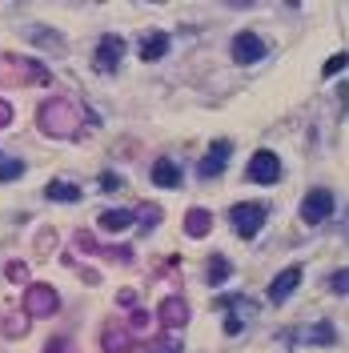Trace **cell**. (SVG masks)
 Wrapping results in <instances>:
<instances>
[{
    "mask_svg": "<svg viewBox=\"0 0 349 353\" xmlns=\"http://www.w3.org/2000/svg\"><path fill=\"white\" fill-rule=\"evenodd\" d=\"M56 309H61V293H56L52 285L36 281V285L24 289V313H28V317H52Z\"/></svg>",
    "mask_w": 349,
    "mask_h": 353,
    "instance_id": "277c9868",
    "label": "cell"
},
{
    "mask_svg": "<svg viewBox=\"0 0 349 353\" xmlns=\"http://www.w3.org/2000/svg\"><path fill=\"white\" fill-rule=\"evenodd\" d=\"M116 301L129 309V306H137V293H133V289H120V293H116Z\"/></svg>",
    "mask_w": 349,
    "mask_h": 353,
    "instance_id": "4dcf8cb0",
    "label": "cell"
},
{
    "mask_svg": "<svg viewBox=\"0 0 349 353\" xmlns=\"http://www.w3.org/2000/svg\"><path fill=\"white\" fill-rule=\"evenodd\" d=\"M45 197L48 201H81V189L69 185V181H48Z\"/></svg>",
    "mask_w": 349,
    "mask_h": 353,
    "instance_id": "ac0fdd59",
    "label": "cell"
},
{
    "mask_svg": "<svg viewBox=\"0 0 349 353\" xmlns=\"http://www.w3.org/2000/svg\"><path fill=\"white\" fill-rule=\"evenodd\" d=\"M346 65H349V56H346V52H337V56H329V61H326V69H321V76H337V72L346 69Z\"/></svg>",
    "mask_w": 349,
    "mask_h": 353,
    "instance_id": "4316f807",
    "label": "cell"
},
{
    "mask_svg": "<svg viewBox=\"0 0 349 353\" xmlns=\"http://www.w3.org/2000/svg\"><path fill=\"white\" fill-rule=\"evenodd\" d=\"M229 157H233V145L229 141H213L209 157L197 165V173H201V177H221V173H225V165H229Z\"/></svg>",
    "mask_w": 349,
    "mask_h": 353,
    "instance_id": "7c38bea8",
    "label": "cell"
},
{
    "mask_svg": "<svg viewBox=\"0 0 349 353\" xmlns=\"http://www.w3.org/2000/svg\"><path fill=\"white\" fill-rule=\"evenodd\" d=\"M329 289H333V293H349V269H337V273L329 277Z\"/></svg>",
    "mask_w": 349,
    "mask_h": 353,
    "instance_id": "83f0119b",
    "label": "cell"
},
{
    "mask_svg": "<svg viewBox=\"0 0 349 353\" xmlns=\"http://www.w3.org/2000/svg\"><path fill=\"white\" fill-rule=\"evenodd\" d=\"M133 325H137V330H145V325H149V313H140V309H133Z\"/></svg>",
    "mask_w": 349,
    "mask_h": 353,
    "instance_id": "1f68e13d",
    "label": "cell"
},
{
    "mask_svg": "<svg viewBox=\"0 0 349 353\" xmlns=\"http://www.w3.org/2000/svg\"><path fill=\"white\" fill-rule=\"evenodd\" d=\"M8 125H12V105L0 100V129H8Z\"/></svg>",
    "mask_w": 349,
    "mask_h": 353,
    "instance_id": "f546056e",
    "label": "cell"
},
{
    "mask_svg": "<svg viewBox=\"0 0 349 353\" xmlns=\"http://www.w3.org/2000/svg\"><path fill=\"white\" fill-rule=\"evenodd\" d=\"M0 85L21 89V85H52V72L41 61L28 56H0Z\"/></svg>",
    "mask_w": 349,
    "mask_h": 353,
    "instance_id": "7a4b0ae2",
    "label": "cell"
},
{
    "mask_svg": "<svg viewBox=\"0 0 349 353\" xmlns=\"http://www.w3.org/2000/svg\"><path fill=\"white\" fill-rule=\"evenodd\" d=\"M120 56H125V41H120L116 32H105V36L96 41V52H93V69H96V72H113Z\"/></svg>",
    "mask_w": 349,
    "mask_h": 353,
    "instance_id": "52a82bcc",
    "label": "cell"
},
{
    "mask_svg": "<svg viewBox=\"0 0 349 353\" xmlns=\"http://www.w3.org/2000/svg\"><path fill=\"white\" fill-rule=\"evenodd\" d=\"M297 285H302V265H289V269H281L273 285H269V301L281 306V301H289L293 293H297Z\"/></svg>",
    "mask_w": 349,
    "mask_h": 353,
    "instance_id": "30bf717a",
    "label": "cell"
},
{
    "mask_svg": "<svg viewBox=\"0 0 349 353\" xmlns=\"http://www.w3.org/2000/svg\"><path fill=\"white\" fill-rule=\"evenodd\" d=\"M48 249H52V233H48V229H45V233H41V257H45Z\"/></svg>",
    "mask_w": 349,
    "mask_h": 353,
    "instance_id": "836d02e7",
    "label": "cell"
},
{
    "mask_svg": "<svg viewBox=\"0 0 349 353\" xmlns=\"http://www.w3.org/2000/svg\"><path fill=\"white\" fill-rule=\"evenodd\" d=\"M17 177H24V161H12L0 153V181H17Z\"/></svg>",
    "mask_w": 349,
    "mask_h": 353,
    "instance_id": "603a6c76",
    "label": "cell"
},
{
    "mask_svg": "<svg viewBox=\"0 0 349 353\" xmlns=\"http://www.w3.org/2000/svg\"><path fill=\"white\" fill-rule=\"evenodd\" d=\"M333 217V193L329 189H309L302 201V221L305 225H321Z\"/></svg>",
    "mask_w": 349,
    "mask_h": 353,
    "instance_id": "8992f818",
    "label": "cell"
},
{
    "mask_svg": "<svg viewBox=\"0 0 349 353\" xmlns=\"http://www.w3.org/2000/svg\"><path fill=\"white\" fill-rule=\"evenodd\" d=\"M145 353H181V337H161V341L145 345Z\"/></svg>",
    "mask_w": 349,
    "mask_h": 353,
    "instance_id": "cb8c5ba5",
    "label": "cell"
},
{
    "mask_svg": "<svg viewBox=\"0 0 349 353\" xmlns=\"http://www.w3.org/2000/svg\"><path fill=\"white\" fill-rule=\"evenodd\" d=\"M133 221H137V209H109V213H101L96 225H101L105 233H120V229H129Z\"/></svg>",
    "mask_w": 349,
    "mask_h": 353,
    "instance_id": "4fadbf2b",
    "label": "cell"
},
{
    "mask_svg": "<svg viewBox=\"0 0 349 353\" xmlns=\"http://www.w3.org/2000/svg\"><path fill=\"white\" fill-rule=\"evenodd\" d=\"M28 41H32V45L52 48V52H65V36H61V32H52V28H41V24H36V28H28Z\"/></svg>",
    "mask_w": 349,
    "mask_h": 353,
    "instance_id": "e0dca14e",
    "label": "cell"
},
{
    "mask_svg": "<svg viewBox=\"0 0 349 353\" xmlns=\"http://www.w3.org/2000/svg\"><path fill=\"white\" fill-rule=\"evenodd\" d=\"M36 125L52 141H76L81 129H85V109L76 100H69V96H48L36 109Z\"/></svg>",
    "mask_w": 349,
    "mask_h": 353,
    "instance_id": "6da1fadb",
    "label": "cell"
},
{
    "mask_svg": "<svg viewBox=\"0 0 349 353\" xmlns=\"http://www.w3.org/2000/svg\"><path fill=\"white\" fill-rule=\"evenodd\" d=\"M28 325H32V317H28V313H8V317H4V333H8V337H24V333H28Z\"/></svg>",
    "mask_w": 349,
    "mask_h": 353,
    "instance_id": "7402d4cb",
    "label": "cell"
},
{
    "mask_svg": "<svg viewBox=\"0 0 349 353\" xmlns=\"http://www.w3.org/2000/svg\"><path fill=\"white\" fill-rule=\"evenodd\" d=\"M229 52H233L237 65H257V61L265 56V41H261L257 32H237L233 45H229Z\"/></svg>",
    "mask_w": 349,
    "mask_h": 353,
    "instance_id": "ba28073f",
    "label": "cell"
},
{
    "mask_svg": "<svg viewBox=\"0 0 349 353\" xmlns=\"http://www.w3.org/2000/svg\"><path fill=\"white\" fill-rule=\"evenodd\" d=\"M72 241H76V249H81V253H101V245L93 241V233H89V229H76V237H72Z\"/></svg>",
    "mask_w": 349,
    "mask_h": 353,
    "instance_id": "484cf974",
    "label": "cell"
},
{
    "mask_svg": "<svg viewBox=\"0 0 349 353\" xmlns=\"http://www.w3.org/2000/svg\"><path fill=\"white\" fill-rule=\"evenodd\" d=\"M225 333H241V317H233V313H229V321H225Z\"/></svg>",
    "mask_w": 349,
    "mask_h": 353,
    "instance_id": "e575fe53",
    "label": "cell"
},
{
    "mask_svg": "<svg viewBox=\"0 0 349 353\" xmlns=\"http://www.w3.org/2000/svg\"><path fill=\"white\" fill-rule=\"evenodd\" d=\"M229 273H233V265L225 257H209V273H205V281L209 285H225L229 281Z\"/></svg>",
    "mask_w": 349,
    "mask_h": 353,
    "instance_id": "44dd1931",
    "label": "cell"
},
{
    "mask_svg": "<svg viewBox=\"0 0 349 353\" xmlns=\"http://www.w3.org/2000/svg\"><path fill=\"white\" fill-rule=\"evenodd\" d=\"M101 185H105V189H120V177H116V173H105V181H101Z\"/></svg>",
    "mask_w": 349,
    "mask_h": 353,
    "instance_id": "d6a6232c",
    "label": "cell"
},
{
    "mask_svg": "<svg viewBox=\"0 0 349 353\" xmlns=\"http://www.w3.org/2000/svg\"><path fill=\"white\" fill-rule=\"evenodd\" d=\"M4 277H8V281H28V265H24V261H8V265H4Z\"/></svg>",
    "mask_w": 349,
    "mask_h": 353,
    "instance_id": "d4e9b609",
    "label": "cell"
},
{
    "mask_svg": "<svg viewBox=\"0 0 349 353\" xmlns=\"http://www.w3.org/2000/svg\"><path fill=\"white\" fill-rule=\"evenodd\" d=\"M189 317H193V309H189L185 297H165L157 306V321L165 330H181V325H189Z\"/></svg>",
    "mask_w": 349,
    "mask_h": 353,
    "instance_id": "9c48e42d",
    "label": "cell"
},
{
    "mask_svg": "<svg viewBox=\"0 0 349 353\" xmlns=\"http://www.w3.org/2000/svg\"><path fill=\"white\" fill-rule=\"evenodd\" d=\"M305 341H309V345H333V341H337V330H333L329 321L309 325V330H305Z\"/></svg>",
    "mask_w": 349,
    "mask_h": 353,
    "instance_id": "d6986e66",
    "label": "cell"
},
{
    "mask_svg": "<svg viewBox=\"0 0 349 353\" xmlns=\"http://www.w3.org/2000/svg\"><path fill=\"white\" fill-rule=\"evenodd\" d=\"M65 350H69V337H65V333H56V337H48L45 353H65Z\"/></svg>",
    "mask_w": 349,
    "mask_h": 353,
    "instance_id": "f1b7e54d",
    "label": "cell"
},
{
    "mask_svg": "<svg viewBox=\"0 0 349 353\" xmlns=\"http://www.w3.org/2000/svg\"><path fill=\"white\" fill-rule=\"evenodd\" d=\"M161 217H165V213L157 209V205H149V201H145V205H137V225H140V233H153Z\"/></svg>",
    "mask_w": 349,
    "mask_h": 353,
    "instance_id": "ffe728a7",
    "label": "cell"
},
{
    "mask_svg": "<svg viewBox=\"0 0 349 353\" xmlns=\"http://www.w3.org/2000/svg\"><path fill=\"white\" fill-rule=\"evenodd\" d=\"M153 185L181 189V169L173 165V161H157V165H153Z\"/></svg>",
    "mask_w": 349,
    "mask_h": 353,
    "instance_id": "2e32d148",
    "label": "cell"
},
{
    "mask_svg": "<svg viewBox=\"0 0 349 353\" xmlns=\"http://www.w3.org/2000/svg\"><path fill=\"white\" fill-rule=\"evenodd\" d=\"M229 221H233V229H237V237L253 241L265 229V221H269V205H261V201H237L229 209Z\"/></svg>",
    "mask_w": 349,
    "mask_h": 353,
    "instance_id": "3957f363",
    "label": "cell"
},
{
    "mask_svg": "<svg viewBox=\"0 0 349 353\" xmlns=\"http://www.w3.org/2000/svg\"><path fill=\"white\" fill-rule=\"evenodd\" d=\"M213 229V213L209 209H189L185 213V233L189 237H205Z\"/></svg>",
    "mask_w": 349,
    "mask_h": 353,
    "instance_id": "9a60e30c",
    "label": "cell"
},
{
    "mask_svg": "<svg viewBox=\"0 0 349 353\" xmlns=\"http://www.w3.org/2000/svg\"><path fill=\"white\" fill-rule=\"evenodd\" d=\"M165 52H169V36H165V32H145V41H140V61H161Z\"/></svg>",
    "mask_w": 349,
    "mask_h": 353,
    "instance_id": "5bb4252c",
    "label": "cell"
},
{
    "mask_svg": "<svg viewBox=\"0 0 349 353\" xmlns=\"http://www.w3.org/2000/svg\"><path fill=\"white\" fill-rule=\"evenodd\" d=\"M249 177L245 181H253V185H277L281 181V157L273 149H257L253 157H249V169H245Z\"/></svg>",
    "mask_w": 349,
    "mask_h": 353,
    "instance_id": "5b68a950",
    "label": "cell"
},
{
    "mask_svg": "<svg viewBox=\"0 0 349 353\" xmlns=\"http://www.w3.org/2000/svg\"><path fill=\"white\" fill-rule=\"evenodd\" d=\"M133 333L125 330V325H116V321H109L105 325V333H101V350L105 353H133Z\"/></svg>",
    "mask_w": 349,
    "mask_h": 353,
    "instance_id": "8fae6325",
    "label": "cell"
}]
</instances>
